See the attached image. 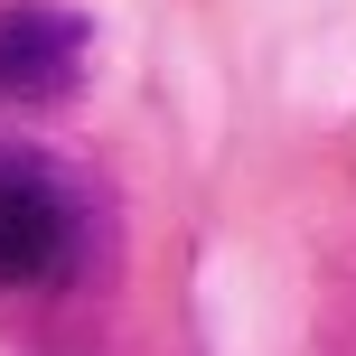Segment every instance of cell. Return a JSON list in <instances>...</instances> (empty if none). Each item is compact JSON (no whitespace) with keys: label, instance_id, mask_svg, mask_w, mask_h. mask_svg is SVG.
<instances>
[{"label":"cell","instance_id":"2","mask_svg":"<svg viewBox=\"0 0 356 356\" xmlns=\"http://www.w3.org/2000/svg\"><path fill=\"white\" fill-rule=\"evenodd\" d=\"M94 29L56 0H10L0 10V104H66L85 85Z\"/></svg>","mask_w":356,"mask_h":356},{"label":"cell","instance_id":"1","mask_svg":"<svg viewBox=\"0 0 356 356\" xmlns=\"http://www.w3.org/2000/svg\"><path fill=\"white\" fill-rule=\"evenodd\" d=\"M85 263V197L38 150L0 141V291H56Z\"/></svg>","mask_w":356,"mask_h":356}]
</instances>
